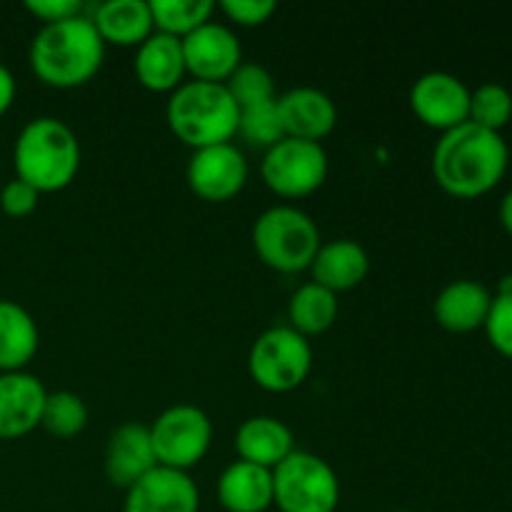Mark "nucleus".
<instances>
[{
    "instance_id": "1",
    "label": "nucleus",
    "mask_w": 512,
    "mask_h": 512,
    "mask_svg": "<svg viewBox=\"0 0 512 512\" xmlns=\"http://www.w3.org/2000/svg\"><path fill=\"white\" fill-rule=\"evenodd\" d=\"M510 148L495 130L465 120L445 130L433 148V178L455 198H478L503 180Z\"/></svg>"
},
{
    "instance_id": "2",
    "label": "nucleus",
    "mask_w": 512,
    "mask_h": 512,
    "mask_svg": "<svg viewBox=\"0 0 512 512\" xmlns=\"http://www.w3.org/2000/svg\"><path fill=\"white\" fill-rule=\"evenodd\" d=\"M30 68L53 88H78L100 70L105 43L88 13L78 18L50 23L35 33L30 43Z\"/></svg>"
},
{
    "instance_id": "3",
    "label": "nucleus",
    "mask_w": 512,
    "mask_h": 512,
    "mask_svg": "<svg viewBox=\"0 0 512 512\" xmlns=\"http://www.w3.org/2000/svg\"><path fill=\"white\" fill-rule=\"evenodd\" d=\"M15 178L33 185L38 193L68 188L80 170V143L65 120L43 115L20 130L13 148Z\"/></svg>"
},
{
    "instance_id": "4",
    "label": "nucleus",
    "mask_w": 512,
    "mask_h": 512,
    "mask_svg": "<svg viewBox=\"0 0 512 512\" xmlns=\"http://www.w3.org/2000/svg\"><path fill=\"white\" fill-rule=\"evenodd\" d=\"M240 108L225 83L188 80L170 93L165 120L178 140L193 150L233 143L238 135Z\"/></svg>"
},
{
    "instance_id": "5",
    "label": "nucleus",
    "mask_w": 512,
    "mask_h": 512,
    "mask_svg": "<svg viewBox=\"0 0 512 512\" xmlns=\"http://www.w3.org/2000/svg\"><path fill=\"white\" fill-rule=\"evenodd\" d=\"M320 245L323 240L315 220L295 205H273L253 225L255 253L278 273L310 270Z\"/></svg>"
},
{
    "instance_id": "6",
    "label": "nucleus",
    "mask_w": 512,
    "mask_h": 512,
    "mask_svg": "<svg viewBox=\"0 0 512 512\" xmlns=\"http://www.w3.org/2000/svg\"><path fill=\"white\" fill-rule=\"evenodd\" d=\"M338 503V473L320 455L293 450L273 470V505L280 512H335Z\"/></svg>"
},
{
    "instance_id": "7",
    "label": "nucleus",
    "mask_w": 512,
    "mask_h": 512,
    "mask_svg": "<svg viewBox=\"0 0 512 512\" xmlns=\"http://www.w3.org/2000/svg\"><path fill=\"white\" fill-rule=\"evenodd\" d=\"M313 370V345L290 325H275L260 333L248 353V373L268 393H290Z\"/></svg>"
},
{
    "instance_id": "8",
    "label": "nucleus",
    "mask_w": 512,
    "mask_h": 512,
    "mask_svg": "<svg viewBox=\"0 0 512 512\" xmlns=\"http://www.w3.org/2000/svg\"><path fill=\"white\" fill-rule=\"evenodd\" d=\"M328 153L313 140L288 138L268 148L260 160V175L273 193L283 198H305L328 178Z\"/></svg>"
},
{
    "instance_id": "9",
    "label": "nucleus",
    "mask_w": 512,
    "mask_h": 512,
    "mask_svg": "<svg viewBox=\"0 0 512 512\" xmlns=\"http://www.w3.org/2000/svg\"><path fill=\"white\" fill-rule=\"evenodd\" d=\"M158 465L188 473L208 455L213 443V423L195 405H173L148 425Z\"/></svg>"
},
{
    "instance_id": "10",
    "label": "nucleus",
    "mask_w": 512,
    "mask_h": 512,
    "mask_svg": "<svg viewBox=\"0 0 512 512\" xmlns=\"http://www.w3.org/2000/svg\"><path fill=\"white\" fill-rule=\"evenodd\" d=\"M190 190L208 203L233 200L248 183V160L233 143L193 150L185 170Z\"/></svg>"
},
{
    "instance_id": "11",
    "label": "nucleus",
    "mask_w": 512,
    "mask_h": 512,
    "mask_svg": "<svg viewBox=\"0 0 512 512\" xmlns=\"http://www.w3.org/2000/svg\"><path fill=\"white\" fill-rule=\"evenodd\" d=\"M410 108L428 128L453 130L470 115V88L448 70H430L410 88Z\"/></svg>"
},
{
    "instance_id": "12",
    "label": "nucleus",
    "mask_w": 512,
    "mask_h": 512,
    "mask_svg": "<svg viewBox=\"0 0 512 512\" xmlns=\"http://www.w3.org/2000/svg\"><path fill=\"white\" fill-rule=\"evenodd\" d=\"M180 40H183L185 70L193 75V80L225 83L243 63V45L235 30L215 20H208Z\"/></svg>"
},
{
    "instance_id": "13",
    "label": "nucleus",
    "mask_w": 512,
    "mask_h": 512,
    "mask_svg": "<svg viewBox=\"0 0 512 512\" xmlns=\"http://www.w3.org/2000/svg\"><path fill=\"white\" fill-rule=\"evenodd\" d=\"M200 490L183 470L155 465L125 490L123 512H198Z\"/></svg>"
},
{
    "instance_id": "14",
    "label": "nucleus",
    "mask_w": 512,
    "mask_h": 512,
    "mask_svg": "<svg viewBox=\"0 0 512 512\" xmlns=\"http://www.w3.org/2000/svg\"><path fill=\"white\" fill-rule=\"evenodd\" d=\"M48 390L40 378L18 370L0 373V440H15L33 433L43 418Z\"/></svg>"
},
{
    "instance_id": "15",
    "label": "nucleus",
    "mask_w": 512,
    "mask_h": 512,
    "mask_svg": "<svg viewBox=\"0 0 512 512\" xmlns=\"http://www.w3.org/2000/svg\"><path fill=\"white\" fill-rule=\"evenodd\" d=\"M278 110L288 138L320 143V138L333 133L338 125L335 100L325 90L310 88V85H300L278 95Z\"/></svg>"
},
{
    "instance_id": "16",
    "label": "nucleus",
    "mask_w": 512,
    "mask_h": 512,
    "mask_svg": "<svg viewBox=\"0 0 512 512\" xmlns=\"http://www.w3.org/2000/svg\"><path fill=\"white\" fill-rule=\"evenodd\" d=\"M158 465L148 425L123 423L110 433L105 448V475L115 488L128 490Z\"/></svg>"
},
{
    "instance_id": "17",
    "label": "nucleus",
    "mask_w": 512,
    "mask_h": 512,
    "mask_svg": "<svg viewBox=\"0 0 512 512\" xmlns=\"http://www.w3.org/2000/svg\"><path fill=\"white\" fill-rule=\"evenodd\" d=\"M133 70L140 83L148 90H155V93H173L183 83V75L188 73L185 70L183 40L155 30L153 35H148L135 48Z\"/></svg>"
},
{
    "instance_id": "18",
    "label": "nucleus",
    "mask_w": 512,
    "mask_h": 512,
    "mask_svg": "<svg viewBox=\"0 0 512 512\" xmlns=\"http://www.w3.org/2000/svg\"><path fill=\"white\" fill-rule=\"evenodd\" d=\"M235 450L245 463L275 470L295 450V435L273 415H253L235 430Z\"/></svg>"
},
{
    "instance_id": "19",
    "label": "nucleus",
    "mask_w": 512,
    "mask_h": 512,
    "mask_svg": "<svg viewBox=\"0 0 512 512\" xmlns=\"http://www.w3.org/2000/svg\"><path fill=\"white\" fill-rule=\"evenodd\" d=\"M310 273H313V283L323 285L335 295L353 290L370 273L368 250L358 240H330V243L320 245L318 255L310 263Z\"/></svg>"
},
{
    "instance_id": "20",
    "label": "nucleus",
    "mask_w": 512,
    "mask_h": 512,
    "mask_svg": "<svg viewBox=\"0 0 512 512\" xmlns=\"http://www.w3.org/2000/svg\"><path fill=\"white\" fill-rule=\"evenodd\" d=\"M493 293L478 280L460 278L445 285L433 303L435 320L450 333H470L485 325Z\"/></svg>"
},
{
    "instance_id": "21",
    "label": "nucleus",
    "mask_w": 512,
    "mask_h": 512,
    "mask_svg": "<svg viewBox=\"0 0 512 512\" xmlns=\"http://www.w3.org/2000/svg\"><path fill=\"white\" fill-rule=\"evenodd\" d=\"M88 18L93 20L105 45L138 48L148 35L155 33L150 0H105L95 5Z\"/></svg>"
},
{
    "instance_id": "22",
    "label": "nucleus",
    "mask_w": 512,
    "mask_h": 512,
    "mask_svg": "<svg viewBox=\"0 0 512 512\" xmlns=\"http://www.w3.org/2000/svg\"><path fill=\"white\" fill-rule=\"evenodd\" d=\"M218 500L228 512H265L273 508V470L235 460L220 473Z\"/></svg>"
},
{
    "instance_id": "23",
    "label": "nucleus",
    "mask_w": 512,
    "mask_h": 512,
    "mask_svg": "<svg viewBox=\"0 0 512 512\" xmlns=\"http://www.w3.org/2000/svg\"><path fill=\"white\" fill-rule=\"evenodd\" d=\"M38 323L15 300L0 298V373H18L35 358Z\"/></svg>"
},
{
    "instance_id": "24",
    "label": "nucleus",
    "mask_w": 512,
    "mask_h": 512,
    "mask_svg": "<svg viewBox=\"0 0 512 512\" xmlns=\"http://www.w3.org/2000/svg\"><path fill=\"white\" fill-rule=\"evenodd\" d=\"M338 295L318 283H305L290 295L288 300V320L290 328L300 335H320L330 330L338 320Z\"/></svg>"
},
{
    "instance_id": "25",
    "label": "nucleus",
    "mask_w": 512,
    "mask_h": 512,
    "mask_svg": "<svg viewBox=\"0 0 512 512\" xmlns=\"http://www.w3.org/2000/svg\"><path fill=\"white\" fill-rule=\"evenodd\" d=\"M155 30L185 38L195 28L213 20V0H150Z\"/></svg>"
},
{
    "instance_id": "26",
    "label": "nucleus",
    "mask_w": 512,
    "mask_h": 512,
    "mask_svg": "<svg viewBox=\"0 0 512 512\" xmlns=\"http://www.w3.org/2000/svg\"><path fill=\"white\" fill-rule=\"evenodd\" d=\"M88 425V405L80 395L70 393V390H55L48 393L43 405V418H40V428L48 430L55 438H75Z\"/></svg>"
},
{
    "instance_id": "27",
    "label": "nucleus",
    "mask_w": 512,
    "mask_h": 512,
    "mask_svg": "<svg viewBox=\"0 0 512 512\" xmlns=\"http://www.w3.org/2000/svg\"><path fill=\"white\" fill-rule=\"evenodd\" d=\"M238 135L245 140V143L263 150L273 148L278 140H283L285 130H283V120H280L278 98L268 100V103L240 108Z\"/></svg>"
},
{
    "instance_id": "28",
    "label": "nucleus",
    "mask_w": 512,
    "mask_h": 512,
    "mask_svg": "<svg viewBox=\"0 0 512 512\" xmlns=\"http://www.w3.org/2000/svg\"><path fill=\"white\" fill-rule=\"evenodd\" d=\"M512 118V93L500 83H483L470 90V123L500 133Z\"/></svg>"
},
{
    "instance_id": "29",
    "label": "nucleus",
    "mask_w": 512,
    "mask_h": 512,
    "mask_svg": "<svg viewBox=\"0 0 512 512\" xmlns=\"http://www.w3.org/2000/svg\"><path fill=\"white\" fill-rule=\"evenodd\" d=\"M225 88L230 90L238 108H248V105L268 103V100L278 98L273 73L260 63H240L235 73L225 80Z\"/></svg>"
},
{
    "instance_id": "30",
    "label": "nucleus",
    "mask_w": 512,
    "mask_h": 512,
    "mask_svg": "<svg viewBox=\"0 0 512 512\" xmlns=\"http://www.w3.org/2000/svg\"><path fill=\"white\" fill-rule=\"evenodd\" d=\"M485 333H488L490 345L498 353L512 358V293L510 295H493L490 313L485 318Z\"/></svg>"
},
{
    "instance_id": "31",
    "label": "nucleus",
    "mask_w": 512,
    "mask_h": 512,
    "mask_svg": "<svg viewBox=\"0 0 512 512\" xmlns=\"http://www.w3.org/2000/svg\"><path fill=\"white\" fill-rule=\"evenodd\" d=\"M40 193L28 185L25 180L13 178L5 185H0V210L10 218H25L38 208Z\"/></svg>"
},
{
    "instance_id": "32",
    "label": "nucleus",
    "mask_w": 512,
    "mask_h": 512,
    "mask_svg": "<svg viewBox=\"0 0 512 512\" xmlns=\"http://www.w3.org/2000/svg\"><path fill=\"white\" fill-rule=\"evenodd\" d=\"M220 10H223L233 23L253 28V25L268 23L275 15V10H278V3H275V0H223V3H220Z\"/></svg>"
},
{
    "instance_id": "33",
    "label": "nucleus",
    "mask_w": 512,
    "mask_h": 512,
    "mask_svg": "<svg viewBox=\"0 0 512 512\" xmlns=\"http://www.w3.org/2000/svg\"><path fill=\"white\" fill-rule=\"evenodd\" d=\"M25 8L43 25L63 23V20L85 15V3L80 0H25Z\"/></svg>"
},
{
    "instance_id": "34",
    "label": "nucleus",
    "mask_w": 512,
    "mask_h": 512,
    "mask_svg": "<svg viewBox=\"0 0 512 512\" xmlns=\"http://www.w3.org/2000/svg\"><path fill=\"white\" fill-rule=\"evenodd\" d=\"M15 93H18V85H15L13 73H10L8 65L0 63V115L8 113L15 100Z\"/></svg>"
},
{
    "instance_id": "35",
    "label": "nucleus",
    "mask_w": 512,
    "mask_h": 512,
    "mask_svg": "<svg viewBox=\"0 0 512 512\" xmlns=\"http://www.w3.org/2000/svg\"><path fill=\"white\" fill-rule=\"evenodd\" d=\"M500 220H503L505 230L512 235V188L505 193L503 203H500Z\"/></svg>"
},
{
    "instance_id": "36",
    "label": "nucleus",
    "mask_w": 512,
    "mask_h": 512,
    "mask_svg": "<svg viewBox=\"0 0 512 512\" xmlns=\"http://www.w3.org/2000/svg\"><path fill=\"white\" fill-rule=\"evenodd\" d=\"M512 293V273L503 275L498 283V295H510Z\"/></svg>"
},
{
    "instance_id": "37",
    "label": "nucleus",
    "mask_w": 512,
    "mask_h": 512,
    "mask_svg": "<svg viewBox=\"0 0 512 512\" xmlns=\"http://www.w3.org/2000/svg\"><path fill=\"white\" fill-rule=\"evenodd\" d=\"M393 512H415V510H393Z\"/></svg>"
}]
</instances>
